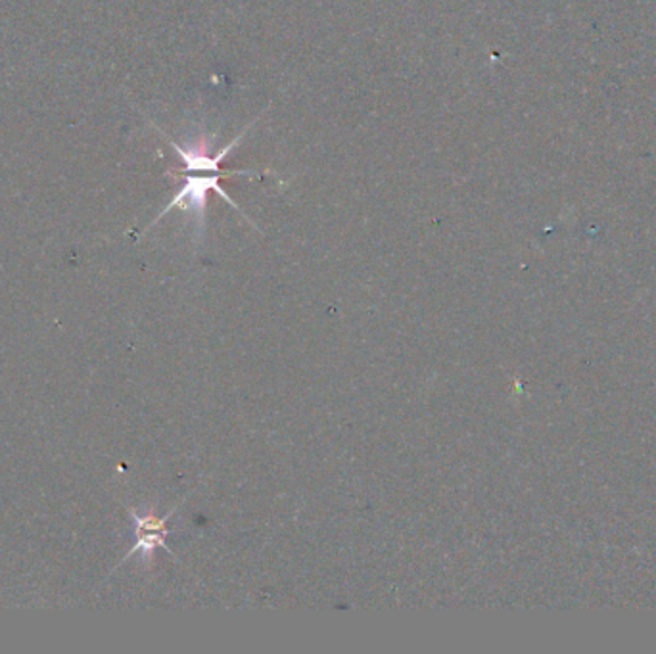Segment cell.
I'll use <instances>...</instances> for the list:
<instances>
[{"label":"cell","instance_id":"6da1fadb","mask_svg":"<svg viewBox=\"0 0 656 654\" xmlns=\"http://www.w3.org/2000/svg\"><path fill=\"white\" fill-rule=\"evenodd\" d=\"M235 175H252V172H229V173H209V175H187L185 177V185L180 187L179 193L174 196V200L167 204L166 209L159 211V216L152 221L150 227L158 224L162 217L169 214L171 209L179 208L185 214H190L195 217L196 235L198 238L202 237L204 230H206V204H208L209 190H216L217 195L221 196L225 201H229L232 208L239 209L242 214V209L239 208L237 201H232L231 196L225 193L221 188V179L225 177H235Z\"/></svg>","mask_w":656,"mask_h":654},{"label":"cell","instance_id":"7a4b0ae2","mask_svg":"<svg viewBox=\"0 0 656 654\" xmlns=\"http://www.w3.org/2000/svg\"><path fill=\"white\" fill-rule=\"evenodd\" d=\"M129 515L133 525H135L137 541H135V546L131 547L129 553L123 557L119 567H122L123 562H127V559H131L133 554H143L145 561H150L156 549H166L167 553L174 554V551L166 543V538L169 536L167 520L174 515V511L166 515V517H158L154 511L140 515L135 509H129Z\"/></svg>","mask_w":656,"mask_h":654},{"label":"cell","instance_id":"3957f363","mask_svg":"<svg viewBox=\"0 0 656 654\" xmlns=\"http://www.w3.org/2000/svg\"><path fill=\"white\" fill-rule=\"evenodd\" d=\"M253 123L250 125H246V129L240 133L239 137L231 141V144H227L223 150L216 154V156H209L208 154V146H206V141L204 143L198 144V146H190V148H183L179 144L171 141V138H167L169 144L174 146V150L179 154L180 159L185 162V172H209V173H221L219 169V164L223 162L229 154H231L232 148L235 146H239L240 141L244 138L246 133L252 129Z\"/></svg>","mask_w":656,"mask_h":654}]
</instances>
